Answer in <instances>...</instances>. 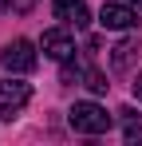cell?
<instances>
[{"label": "cell", "mask_w": 142, "mask_h": 146, "mask_svg": "<svg viewBox=\"0 0 142 146\" xmlns=\"http://www.w3.org/2000/svg\"><path fill=\"white\" fill-rule=\"evenodd\" d=\"M134 55H138V40H118L111 48V71H126L134 63Z\"/></svg>", "instance_id": "obj_7"}, {"label": "cell", "mask_w": 142, "mask_h": 146, "mask_svg": "<svg viewBox=\"0 0 142 146\" xmlns=\"http://www.w3.org/2000/svg\"><path fill=\"white\" fill-rule=\"evenodd\" d=\"M83 83L91 87L95 95H103V91L111 87V83H107V75H103V71H95V67H87V75H83Z\"/></svg>", "instance_id": "obj_8"}, {"label": "cell", "mask_w": 142, "mask_h": 146, "mask_svg": "<svg viewBox=\"0 0 142 146\" xmlns=\"http://www.w3.org/2000/svg\"><path fill=\"white\" fill-rule=\"evenodd\" d=\"M99 24L111 28V32H126V28L138 24V12H134V4H115V0H107V4L99 8Z\"/></svg>", "instance_id": "obj_4"}, {"label": "cell", "mask_w": 142, "mask_h": 146, "mask_svg": "<svg viewBox=\"0 0 142 146\" xmlns=\"http://www.w3.org/2000/svg\"><path fill=\"white\" fill-rule=\"evenodd\" d=\"M118 115H122V122H134V119H138V111H134V107H122Z\"/></svg>", "instance_id": "obj_10"}, {"label": "cell", "mask_w": 142, "mask_h": 146, "mask_svg": "<svg viewBox=\"0 0 142 146\" xmlns=\"http://www.w3.org/2000/svg\"><path fill=\"white\" fill-rule=\"evenodd\" d=\"M40 48H44V55L59 59V63H67L71 55H75V40H71L63 28H47V32H44V40H40Z\"/></svg>", "instance_id": "obj_5"}, {"label": "cell", "mask_w": 142, "mask_h": 146, "mask_svg": "<svg viewBox=\"0 0 142 146\" xmlns=\"http://www.w3.org/2000/svg\"><path fill=\"white\" fill-rule=\"evenodd\" d=\"M28 99H32V87H28V83H20V79H0V119L12 122Z\"/></svg>", "instance_id": "obj_3"}, {"label": "cell", "mask_w": 142, "mask_h": 146, "mask_svg": "<svg viewBox=\"0 0 142 146\" xmlns=\"http://www.w3.org/2000/svg\"><path fill=\"white\" fill-rule=\"evenodd\" d=\"M36 63H40V55H36V44H32V40H12L8 48L0 51V67L12 71V75L36 71Z\"/></svg>", "instance_id": "obj_2"}, {"label": "cell", "mask_w": 142, "mask_h": 146, "mask_svg": "<svg viewBox=\"0 0 142 146\" xmlns=\"http://www.w3.org/2000/svg\"><path fill=\"white\" fill-rule=\"evenodd\" d=\"M67 122H71V130H79V134H107L115 119H111L99 103H75L67 111Z\"/></svg>", "instance_id": "obj_1"}, {"label": "cell", "mask_w": 142, "mask_h": 146, "mask_svg": "<svg viewBox=\"0 0 142 146\" xmlns=\"http://www.w3.org/2000/svg\"><path fill=\"white\" fill-rule=\"evenodd\" d=\"M134 99L142 103V71H138V79H134Z\"/></svg>", "instance_id": "obj_11"}, {"label": "cell", "mask_w": 142, "mask_h": 146, "mask_svg": "<svg viewBox=\"0 0 142 146\" xmlns=\"http://www.w3.org/2000/svg\"><path fill=\"white\" fill-rule=\"evenodd\" d=\"M8 8H12V0H0V12H8Z\"/></svg>", "instance_id": "obj_12"}, {"label": "cell", "mask_w": 142, "mask_h": 146, "mask_svg": "<svg viewBox=\"0 0 142 146\" xmlns=\"http://www.w3.org/2000/svg\"><path fill=\"white\" fill-rule=\"evenodd\" d=\"M126 142H142V126H134V122H126Z\"/></svg>", "instance_id": "obj_9"}, {"label": "cell", "mask_w": 142, "mask_h": 146, "mask_svg": "<svg viewBox=\"0 0 142 146\" xmlns=\"http://www.w3.org/2000/svg\"><path fill=\"white\" fill-rule=\"evenodd\" d=\"M126 4H138V8H142V0H126Z\"/></svg>", "instance_id": "obj_13"}, {"label": "cell", "mask_w": 142, "mask_h": 146, "mask_svg": "<svg viewBox=\"0 0 142 146\" xmlns=\"http://www.w3.org/2000/svg\"><path fill=\"white\" fill-rule=\"evenodd\" d=\"M51 12H55V20H63V24H71V28H87L91 24V12H87L83 0H55Z\"/></svg>", "instance_id": "obj_6"}]
</instances>
